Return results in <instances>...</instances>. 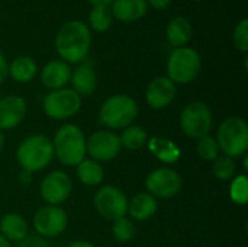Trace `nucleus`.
<instances>
[{"instance_id":"nucleus-1","label":"nucleus","mask_w":248,"mask_h":247,"mask_svg":"<svg viewBox=\"0 0 248 247\" xmlns=\"http://www.w3.org/2000/svg\"><path fill=\"white\" fill-rule=\"evenodd\" d=\"M92 35L86 23L80 20H71L64 23L55 38V49L61 57V61L83 63L90 51Z\"/></svg>"},{"instance_id":"nucleus-2","label":"nucleus","mask_w":248,"mask_h":247,"mask_svg":"<svg viewBox=\"0 0 248 247\" xmlns=\"http://www.w3.org/2000/svg\"><path fill=\"white\" fill-rule=\"evenodd\" d=\"M54 156L65 166H77L86 159V137L78 125L64 124L52 140Z\"/></svg>"},{"instance_id":"nucleus-3","label":"nucleus","mask_w":248,"mask_h":247,"mask_svg":"<svg viewBox=\"0 0 248 247\" xmlns=\"http://www.w3.org/2000/svg\"><path fill=\"white\" fill-rule=\"evenodd\" d=\"M54 159L52 141L44 134H32L26 137L17 147L16 160L22 170L39 172L51 165Z\"/></svg>"},{"instance_id":"nucleus-4","label":"nucleus","mask_w":248,"mask_h":247,"mask_svg":"<svg viewBox=\"0 0 248 247\" xmlns=\"http://www.w3.org/2000/svg\"><path fill=\"white\" fill-rule=\"evenodd\" d=\"M138 116V105L135 99L125 93L108 98L99 111V121L110 130L126 128L134 124Z\"/></svg>"},{"instance_id":"nucleus-5","label":"nucleus","mask_w":248,"mask_h":247,"mask_svg":"<svg viewBox=\"0 0 248 247\" xmlns=\"http://www.w3.org/2000/svg\"><path fill=\"white\" fill-rule=\"evenodd\" d=\"M217 143L221 153L231 159L243 157L248 150V125L240 116L224 119L218 128Z\"/></svg>"},{"instance_id":"nucleus-6","label":"nucleus","mask_w":248,"mask_h":247,"mask_svg":"<svg viewBox=\"0 0 248 247\" xmlns=\"http://www.w3.org/2000/svg\"><path fill=\"white\" fill-rule=\"evenodd\" d=\"M202 67L201 55L189 47L176 48L167 60V77L174 84H187L193 82Z\"/></svg>"},{"instance_id":"nucleus-7","label":"nucleus","mask_w":248,"mask_h":247,"mask_svg":"<svg viewBox=\"0 0 248 247\" xmlns=\"http://www.w3.org/2000/svg\"><path fill=\"white\" fill-rule=\"evenodd\" d=\"M214 125V115L211 108L201 102L195 100L187 103L180 114V127L182 131L190 138H202L209 135Z\"/></svg>"},{"instance_id":"nucleus-8","label":"nucleus","mask_w":248,"mask_h":247,"mask_svg":"<svg viewBox=\"0 0 248 247\" xmlns=\"http://www.w3.org/2000/svg\"><path fill=\"white\" fill-rule=\"evenodd\" d=\"M44 112L54 121H64L74 116L81 108V96L73 89L51 90L42 100Z\"/></svg>"},{"instance_id":"nucleus-9","label":"nucleus","mask_w":248,"mask_h":247,"mask_svg":"<svg viewBox=\"0 0 248 247\" xmlns=\"http://www.w3.org/2000/svg\"><path fill=\"white\" fill-rule=\"evenodd\" d=\"M93 204L96 211L109 221H116L119 218H124L128 214V198L126 195L113 185L102 186L94 198Z\"/></svg>"},{"instance_id":"nucleus-10","label":"nucleus","mask_w":248,"mask_h":247,"mask_svg":"<svg viewBox=\"0 0 248 247\" xmlns=\"http://www.w3.org/2000/svg\"><path fill=\"white\" fill-rule=\"evenodd\" d=\"M68 226L67 213L55 205H44L33 215V229L41 237H58Z\"/></svg>"},{"instance_id":"nucleus-11","label":"nucleus","mask_w":248,"mask_h":247,"mask_svg":"<svg viewBox=\"0 0 248 247\" xmlns=\"http://www.w3.org/2000/svg\"><path fill=\"white\" fill-rule=\"evenodd\" d=\"M145 186L148 194L154 198L170 199L180 192L182 178L174 169L158 167L148 173L145 179Z\"/></svg>"},{"instance_id":"nucleus-12","label":"nucleus","mask_w":248,"mask_h":247,"mask_svg":"<svg viewBox=\"0 0 248 247\" xmlns=\"http://www.w3.org/2000/svg\"><path fill=\"white\" fill-rule=\"evenodd\" d=\"M121 140L112 131H97L93 132L86 140V153L90 156L92 160L96 162H110L121 153Z\"/></svg>"},{"instance_id":"nucleus-13","label":"nucleus","mask_w":248,"mask_h":247,"mask_svg":"<svg viewBox=\"0 0 248 247\" xmlns=\"http://www.w3.org/2000/svg\"><path fill=\"white\" fill-rule=\"evenodd\" d=\"M73 191V182L70 176L62 170H52L41 182V198L46 205H55L65 202Z\"/></svg>"},{"instance_id":"nucleus-14","label":"nucleus","mask_w":248,"mask_h":247,"mask_svg":"<svg viewBox=\"0 0 248 247\" xmlns=\"http://www.w3.org/2000/svg\"><path fill=\"white\" fill-rule=\"evenodd\" d=\"M26 100L17 95H9L0 99V131L16 128L26 116Z\"/></svg>"},{"instance_id":"nucleus-15","label":"nucleus","mask_w":248,"mask_h":247,"mask_svg":"<svg viewBox=\"0 0 248 247\" xmlns=\"http://www.w3.org/2000/svg\"><path fill=\"white\" fill-rule=\"evenodd\" d=\"M176 84L169 77L154 79L145 92V100L151 109L160 111L167 108L176 98Z\"/></svg>"},{"instance_id":"nucleus-16","label":"nucleus","mask_w":248,"mask_h":247,"mask_svg":"<svg viewBox=\"0 0 248 247\" xmlns=\"http://www.w3.org/2000/svg\"><path fill=\"white\" fill-rule=\"evenodd\" d=\"M71 79V68L61 60L49 61L41 71V82L49 90L64 89Z\"/></svg>"},{"instance_id":"nucleus-17","label":"nucleus","mask_w":248,"mask_h":247,"mask_svg":"<svg viewBox=\"0 0 248 247\" xmlns=\"http://www.w3.org/2000/svg\"><path fill=\"white\" fill-rule=\"evenodd\" d=\"M147 9L145 0H113L110 12L121 22H135L147 13Z\"/></svg>"},{"instance_id":"nucleus-18","label":"nucleus","mask_w":248,"mask_h":247,"mask_svg":"<svg viewBox=\"0 0 248 247\" xmlns=\"http://www.w3.org/2000/svg\"><path fill=\"white\" fill-rule=\"evenodd\" d=\"M70 82L73 84V90L80 96H90L97 87L96 71L87 63L80 64L74 71H71Z\"/></svg>"},{"instance_id":"nucleus-19","label":"nucleus","mask_w":248,"mask_h":247,"mask_svg":"<svg viewBox=\"0 0 248 247\" xmlns=\"http://www.w3.org/2000/svg\"><path fill=\"white\" fill-rule=\"evenodd\" d=\"M0 234L9 242L20 243L29 234V227L26 220L16 213H9L0 220Z\"/></svg>"},{"instance_id":"nucleus-20","label":"nucleus","mask_w":248,"mask_h":247,"mask_svg":"<svg viewBox=\"0 0 248 247\" xmlns=\"http://www.w3.org/2000/svg\"><path fill=\"white\" fill-rule=\"evenodd\" d=\"M158 210L157 199L148 192L137 194L128 204V214L137 221H147L155 215Z\"/></svg>"},{"instance_id":"nucleus-21","label":"nucleus","mask_w":248,"mask_h":247,"mask_svg":"<svg viewBox=\"0 0 248 247\" xmlns=\"http://www.w3.org/2000/svg\"><path fill=\"white\" fill-rule=\"evenodd\" d=\"M148 150L163 163H169L173 165L180 159V148L179 146L169 140V138H163V137H153L147 141Z\"/></svg>"},{"instance_id":"nucleus-22","label":"nucleus","mask_w":248,"mask_h":247,"mask_svg":"<svg viewBox=\"0 0 248 247\" xmlns=\"http://www.w3.org/2000/svg\"><path fill=\"white\" fill-rule=\"evenodd\" d=\"M192 33H193L192 25L183 16H176V17L170 19V22L167 23V28H166L167 39L170 41L171 45H174L177 48L185 47L190 41Z\"/></svg>"},{"instance_id":"nucleus-23","label":"nucleus","mask_w":248,"mask_h":247,"mask_svg":"<svg viewBox=\"0 0 248 247\" xmlns=\"http://www.w3.org/2000/svg\"><path fill=\"white\" fill-rule=\"evenodd\" d=\"M36 73H38V66L28 55L16 57L7 67V74H10V77L19 83H28L33 80Z\"/></svg>"},{"instance_id":"nucleus-24","label":"nucleus","mask_w":248,"mask_h":247,"mask_svg":"<svg viewBox=\"0 0 248 247\" xmlns=\"http://www.w3.org/2000/svg\"><path fill=\"white\" fill-rule=\"evenodd\" d=\"M77 176L80 182L86 186H97L105 178L103 167L99 162L92 159H84L77 165Z\"/></svg>"},{"instance_id":"nucleus-25","label":"nucleus","mask_w":248,"mask_h":247,"mask_svg":"<svg viewBox=\"0 0 248 247\" xmlns=\"http://www.w3.org/2000/svg\"><path fill=\"white\" fill-rule=\"evenodd\" d=\"M121 146L128 148V150H141L144 146H147L148 141V134L142 127L138 125H129L124 128L122 134L119 135Z\"/></svg>"},{"instance_id":"nucleus-26","label":"nucleus","mask_w":248,"mask_h":247,"mask_svg":"<svg viewBox=\"0 0 248 247\" xmlns=\"http://www.w3.org/2000/svg\"><path fill=\"white\" fill-rule=\"evenodd\" d=\"M89 22H90V26L96 32L108 31L110 28L112 22H113V16H112L110 7L105 6V4L94 6L90 10V13H89Z\"/></svg>"},{"instance_id":"nucleus-27","label":"nucleus","mask_w":248,"mask_h":247,"mask_svg":"<svg viewBox=\"0 0 248 247\" xmlns=\"http://www.w3.org/2000/svg\"><path fill=\"white\" fill-rule=\"evenodd\" d=\"M214 175L219 181H232L237 173V163L228 156H218L214 160Z\"/></svg>"},{"instance_id":"nucleus-28","label":"nucleus","mask_w":248,"mask_h":247,"mask_svg":"<svg viewBox=\"0 0 248 247\" xmlns=\"http://www.w3.org/2000/svg\"><path fill=\"white\" fill-rule=\"evenodd\" d=\"M230 198L237 205H246L248 202V179L246 175H238L232 179L230 186Z\"/></svg>"},{"instance_id":"nucleus-29","label":"nucleus","mask_w":248,"mask_h":247,"mask_svg":"<svg viewBox=\"0 0 248 247\" xmlns=\"http://www.w3.org/2000/svg\"><path fill=\"white\" fill-rule=\"evenodd\" d=\"M196 151H198V156L206 162H214L221 153L217 138H214L211 135H205L198 140Z\"/></svg>"},{"instance_id":"nucleus-30","label":"nucleus","mask_w":248,"mask_h":247,"mask_svg":"<svg viewBox=\"0 0 248 247\" xmlns=\"http://www.w3.org/2000/svg\"><path fill=\"white\" fill-rule=\"evenodd\" d=\"M112 233H113V237L119 243H128L135 237V226L131 220L124 217V218L113 221Z\"/></svg>"},{"instance_id":"nucleus-31","label":"nucleus","mask_w":248,"mask_h":247,"mask_svg":"<svg viewBox=\"0 0 248 247\" xmlns=\"http://www.w3.org/2000/svg\"><path fill=\"white\" fill-rule=\"evenodd\" d=\"M232 41L234 45L237 47V49H240L241 52H247L248 51V20L243 19L241 22L237 23L234 33H232Z\"/></svg>"},{"instance_id":"nucleus-32","label":"nucleus","mask_w":248,"mask_h":247,"mask_svg":"<svg viewBox=\"0 0 248 247\" xmlns=\"http://www.w3.org/2000/svg\"><path fill=\"white\" fill-rule=\"evenodd\" d=\"M17 247H52L44 237L38 234H28L25 240H22Z\"/></svg>"},{"instance_id":"nucleus-33","label":"nucleus","mask_w":248,"mask_h":247,"mask_svg":"<svg viewBox=\"0 0 248 247\" xmlns=\"http://www.w3.org/2000/svg\"><path fill=\"white\" fill-rule=\"evenodd\" d=\"M7 67H9V64H7V61H6L4 55L0 52V84L4 82V79H6V76H7Z\"/></svg>"},{"instance_id":"nucleus-34","label":"nucleus","mask_w":248,"mask_h":247,"mask_svg":"<svg viewBox=\"0 0 248 247\" xmlns=\"http://www.w3.org/2000/svg\"><path fill=\"white\" fill-rule=\"evenodd\" d=\"M145 1H147V4H151L155 9H164L170 4L171 0H145Z\"/></svg>"},{"instance_id":"nucleus-35","label":"nucleus","mask_w":248,"mask_h":247,"mask_svg":"<svg viewBox=\"0 0 248 247\" xmlns=\"http://www.w3.org/2000/svg\"><path fill=\"white\" fill-rule=\"evenodd\" d=\"M19 181L22 185H28L32 182V173L31 172H26V170H22L20 175H19Z\"/></svg>"},{"instance_id":"nucleus-36","label":"nucleus","mask_w":248,"mask_h":247,"mask_svg":"<svg viewBox=\"0 0 248 247\" xmlns=\"http://www.w3.org/2000/svg\"><path fill=\"white\" fill-rule=\"evenodd\" d=\"M67 247H96L93 243L90 242H86V240H77V242H73L70 243Z\"/></svg>"},{"instance_id":"nucleus-37","label":"nucleus","mask_w":248,"mask_h":247,"mask_svg":"<svg viewBox=\"0 0 248 247\" xmlns=\"http://www.w3.org/2000/svg\"><path fill=\"white\" fill-rule=\"evenodd\" d=\"M93 6H99V4H105V6H109V3H112L113 0H89Z\"/></svg>"},{"instance_id":"nucleus-38","label":"nucleus","mask_w":248,"mask_h":247,"mask_svg":"<svg viewBox=\"0 0 248 247\" xmlns=\"http://www.w3.org/2000/svg\"><path fill=\"white\" fill-rule=\"evenodd\" d=\"M4 146H6V138H4V134H3V131H0V153L3 151Z\"/></svg>"},{"instance_id":"nucleus-39","label":"nucleus","mask_w":248,"mask_h":247,"mask_svg":"<svg viewBox=\"0 0 248 247\" xmlns=\"http://www.w3.org/2000/svg\"><path fill=\"white\" fill-rule=\"evenodd\" d=\"M0 247H13L10 245V242L9 240H6L1 234H0Z\"/></svg>"},{"instance_id":"nucleus-40","label":"nucleus","mask_w":248,"mask_h":247,"mask_svg":"<svg viewBox=\"0 0 248 247\" xmlns=\"http://www.w3.org/2000/svg\"><path fill=\"white\" fill-rule=\"evenodd\" d=\"M243 157H244V169H246V170H248V156H247V153H246V154H244Z\"/></svg>"},{"instance_id":"nucleus-41","label":"nucleus","mask_w":248,"mask_h":247,"mask_svg":"<svg viewBox=\"0 0 248 247\" xmlns=\"http://www.w3.org/2000/svg\"><path fill=\"white\" fill-rule=\"evenodd\" d=\"M193 1H202V0H193Z\"/></svg>"}]
</instances>
